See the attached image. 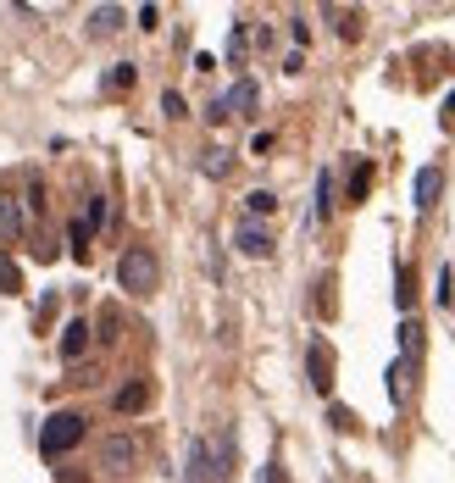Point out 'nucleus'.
Wrapping results in <instances>:
<instances>
[{
  "label": "nucleus",
  "mask_w": 455,
  "mask_h": 483,
  "mask_svg": "<svg viewBox=\"0 0 455 483\" xmlns=\"http://www.w3.org/2000/svg\"><path fill=\"white\" fill-rule=\"evenodd\" d=\"M117 283L128 289V295H156V283H161L156 250H150V245H128L122 262H117Z\"/></svg>",
  "instance_id": "1"
},
{
  "label": "nucleus",
  "mask_w": 455,
  "mask_h": 483,
  "mask_svg": "<svg viewBox=\"0 0 455 483\" xmlns=\"http://www.w3.org/2000/svg\"><path fill=\"white\" fill-rule=\"evenodd\" d=\"M84 416L78 411H56V416H45V428H40V450H45V456L56 461V456H67V450L84 439Z\"/></svg>",
  "instance_id": "2"
},
{
  "label": "nucleus",
  "mask_w": 455,
  "mask_h": 483,
  "mask_svg": "<svg viewBox=\"0 0 455 483\" xmlns=\"http://www.w3.org/2000/svg\"><path fill=\"white\" fill-rule=\"evenodd\" d=\"M134 461H139V439H134V434H112V439L101 444V467H106V472H128Z\"/></svg>",
  "instance_id": "3"
},
{
  "label": "nucleus",
  "mask_w": 455,
  "mask_h": 483,
  "mask_svg": "<svg viewBox=\"0 0 455 483\" xmlns=\"http://www.w3.org/2000/svg\"><path fill=\"white\" fill-rule=\"evenodd\" d=\"M306 367H311V389H317V395H328V389H334V350L322 344V339H311Z\"/></svg>",
  "instance_id": "4"
},
{
  "label": "nucleus",
  "mask_w": 455,
  "mask_h": 483,
  "mask_svg": "<svg viewBox=\"0 0 455 483\" xmlns=\"http://www.w3.org/2000/svg\"><path fill=\"white\" fill-rule=\"evenodd\" d=\"M145 406H150V378H128L122 389L112 395V411H117V416H139Z\"/></svg>",
  "instance_id": "5"
},
{
  "label": "nucleus",
  "mask_w": 455,
  "mask_h": 483,
  "mask_svg": "<svg viewBox=\"0 0 455 483\" xmlns=\"http://www.w3.org/2000/svg\"><path fill=\"white\" fill-rule=\"evenodd\" d=\"M206 450H211V483H228V478H234V434H217V444L206 439Z\"/></svg>",
  "instance_id": "6"
},
{
  "label": "nucleus",
  "mask_w": 455,
  "mask_h": 483,
  "mask_svg": "<svg viewBox=\"0 0 455 483\" xmlns=\"http://www.w3.org/2000/svg\"><path fill=\"white\" fill-rule=\"evenodd\" d=\"M234 245H239V255H272V234H267V228H255V222H239Z\"/></svg>",
  "instance_id": "7"
},
{
  "label": "nucleus",
  "mask_w": 455,
  "mask_h": 483,
  "mask_svg": "<svg viewBox=\"0 0 455 483\" xmlns=\"http://www.w3.org/2000/svg\"><path fill=\"white\" fill-rule=\"evenodd\" d=\"M183 483H211V450H206V439L189 444V472H183Z\"/></svg>",
  "instance_id": "8"
},
{
  "label": "nucleus",
  "mask_w": 455,
  "mask_h": 483,
  "mask_svg": "<svg viewBox=\"0 0 455 483\" xmlns=\"http://www.w3.org/2000/svg\"><path fill=\"white\" fill-rule=\"evenodd\" d=\"M84 344H89V322H67L61 328V362H78Z\"/></svg>",
  "instance_id": "9"
},
{
  "label": "nucleus",
  "mask_w": 455,
  "mask_h": 483,
  "mask_svg": "<svg viewBox=\"0 0 455 483\" xmlns=\"http://www.w3.org/2000/svg\"><path fill=\"white\" fill-rule=\"evenodd\" d=\"M439 183H444V178H439V167H422V173H416V211H428V206H433Z\"/></svg>",
  "instance_id": "10"
},
{
  "label": "nucleus",
  "mask_w": 455,
  "mask_h": 483,
  "mask_svg": "<svg viewBox=\"0 0 455 483\" xmlns=\"http://www.w3.org/2000/svg\"><path fill=\"white\" fill-rule=\"evenodd\" d=\"M22 234V206L12 195H0V239H17Z\"/></svg>",
  "instance_id": "11"
},
{
  "label": "nucleus",
  "mask_w": 455,
  "mask_h": 483,
  "mask_svg": "<svg viewBox=\"0 0 455 483\" xmlns=\"http://www.w3.org/2000/svg\"><path fill=\"white\" fill-rule=\"evenodd\" d=\"M400 350H406V367H416V356H422V328H416V322H400Z\"/></svg>",
  "instance_id": "12"
},
{
  "label": "nucleus",
  "mask_w": 455,
  "mask_h": 483,
  "mask_svg": "<svg viewBox=\"0 0 455 483\" xmlns=\"http://www.w3.org/2000/svg\"><path fill=\"white\" fill-rule=\"evenodd\" d=\"M328 211H334V178H328V173H317V211H311V217L322 222Z\"/></svg>",
  "instance_id": "13"
},
{
  "label": "nucleus",
  "mask_w": 455,
  "mask_h": 483,
  "mask_svg": "<svg viewBox=\"0 0 455 483\" xmlns=\"http://www.w3.org/2000/svg\"><path fill=\"white\" fill-rule=\"evenodd\" d=\"M245 206H250L255 217H267V211H278V195H272V189H250V195H245Z\"/></svg>",
  "instance_id": "14"
},
{
  "label": "nucleus",
  "mask_w": 455,
  "mask_h": 483,
  "mask_svg": "<svg viewBox=\"0 0 455 483\" xmlns=\"http://www.w3.org/2000/svg\"><path fill=\"white\" fill-rule=\"evenodd\" d=\"M0 295H22V273L6 262V255H0Z\"/></svg>",
  "instance_id": "15"
},
{
  "label": "nucleus",
  "mask_w": 455,
  "mask_h": 483,
  "mask_svg": "<svg viewBox=\"0 0 455 483\" xmlns=\"http://www.w3.org/2000/svg\"><path fill=\"white\" fill-rule=\"evenodd\" d=\"M101 222H106V195H94V201H89V211H84V222H78V228H84V234H94V228H101Z\"/></svg>",
  "instance_id": "16"
},
{
  "label": "nucleus",
  "mask_w": 455,
  "mask_h": 483,
  "mask_svg": "<svg viewBox=\"0 0 455 483\" xmlns=\"http://www.w3.org/2000/svg\"><path fill=\"white\" fill-rule=\"evenodd\" d=\"M367 183H372V167L361 161V167L350 173V201H367Z\"/></svg>",
  "instance_id": "17"
},
{
  "label": "nucleus",
  "mask_w": 455,
  "mask_h": 483,
  "mask_svg": "<svg viewBox=\"0 0 455 483\" xmlns=\"http://www.w3.org/2000/svg\"><path fill=\"white\" fill-rule=\"evenodd\" d=\"M117 22H122V12H117V6H101V12H94V22H89V28H94V34H112Z\"/></svg>",
  "instance_id": "18"
},
{
  "label": "nucleus",
  "mask_w": 455,
  "mask_h": 483,
  "mask_svg": "<svg viewBox=\"0 0 455 483\" xmlns=\"http://www.w3.org/2000/svg\"><path fill=\"white\" fill-rule=\"evenodd\" d=\"M201 167H206L211 178H222V173H228V150H206V161H201Z\"/></svg>",
  "instance_id": "19"
},
{
  "label": "nucleus",
  "mask_w": 455,
  "mask_h": 483,
  "mask_svg": "<svg viewBox=\"0 0 455 483\" xmlns=\"http://www.w3.org/2000/svg\"><path fill=\"white\" fill-rule=\"evenodd\" d=\"M161 112H167V117H183V94L167 89V94H161Z\"/></svg>",
  "instance_id": "20"
},
{
  "label": "nucleus",
  "mask_w": 455,
  "mask_h": 483,
  "mask_svg": "<svg viewBox=\"0 0 455 483\" xmlns=\"http://www.w3.org/2000/svg\"><path fill=\"white\" fill-rule=\"evenodd\" d=\"M128 84H134V67H128V61H122V67L112 73V89H128Z\"/></svg>",
  "instance_id": "21"
},
{
  "label": "nucleus",
  "mask_w": 455,
  "mask_h": 483,
  "mask_svg": "<svg viewBox=\"0 0 455 483\" xmlns=\"http://www.w3.org/2000/svg\"><path fill=\"white\" fill-rule=\"evenodd\" d=\"M262 483H283V472H278V467H267V472H262Z\"/></svg>",
  "instance_id": "22"
},
{
  "label": "nucleus",
  "mask_w": 455,
  "mask_h": 483,
  "mask_svg": "<svg viewBox=\"0 0 455 483\" xmlns=\"http://www.w3.org/2000/svg\"><path fill=\"white\" fill-rule=\"evenodd\" d=\"M444 112H450V117H455V89H450V101H444Z\"/></svg>",
  "instance_id": "23"
}]
</instances>
